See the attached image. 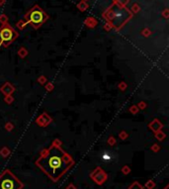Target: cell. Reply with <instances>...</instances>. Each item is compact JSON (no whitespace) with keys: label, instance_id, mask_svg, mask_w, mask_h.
Segmentation results:
<instances>
[{"label":"cell","instance_id":"obj_4","mask_svg":"<svg viewBox=\"0 0 169 189\" xmlns=\"http://www.w3.org/2000/svg\"><path fill=\"white\" fill-rule=\"evenodd\" d=\"M16 38L15 31L8 25H4L0 28V42L2 44H8Z\"/></svg>","mask_w":169,"mask_h":189},{"label":"cell","instance_id":"obj_3","mask_svg":"<svg viewBox=\"0 0 169 189\" xmlns=\"http://www.w3.org/2000/svg\"><path fill=\"white\" fill-rule=\"evenodd\" d=\"M27 19H28V22L32 23L33 25H40L45 21L46 19V14L44 13L43 10H41L40 8L38 6L34 7L33 9L28 13L27 15Z\"/></svg>","mask_w":169,"mask_h":189},{"label":"cell","instance_id":"obj_6","mask_svg":"<svg viewBox=\"0 0 169 189\" xmlns=\"http://www.w3.org/2000/svg\"><path fill=\"white\" fill-rule=\"evenodd\" d=\"M91 177H92L93 180L97 184H103L107 179V174L101 168H97L95 171L92 172Z\"/></svg>","mask_w":169,"mask_h":189},{"label":"cell","instance_id":"obj_5","mask_svg":"<svg viewBox=\"0 0 169 189\" xmlns=\"http://www.w3.org/2000/svg\"><path fill=\"white\" fill-rule=\"evenodd\" d=\"M129 17V14L125 9H119L116 10L115 12H113L111 19L115 23V25H121L123 22Z\"/></svg>","mask_w":169,"mask_h":189},{"label":"cell","instance_id":"obj_7","mask_svg":"<svg viewBox=\"0 0 169 189\" xmlns=\"http://www.w3.org/2000/svg\"><path fill=\"white\" fill-rule=\"evenodd\" d=\"M129 189H143V187H142V186H140V184H138L137 182H135L134 184H132Z\"/></svg>","mask_w":169,"mask_h":189},{"label":"cell","instance_id":"obj_10","mask_svg":"<svg viewBox=\"0 0 169 189\" xmlns=\"http://www.w3.org/2000/svg\"><path fill=\"white\" fill-rule=\"evenodd\" d=\"M67 189H75V187H74L73 185H69Z\"/></svg>","mask_w":169,"mask_h":189},{"label":"cell","instance_id":"obj_2","mask_svg":"<svg viewBox=\"0 0 169 189\" xmlns=\"http://www.w3.org/2000/svg\"><path fill=\"white\" fill-rule=\"evenodd\" d=\"M23 186V183L8 169L0 174V189H22Z\"/></svg>","mask_w":169,"mask_h":189},{"label":"cell","instance_id":"obj_1","mask_svg":"<svg viewBox=\"0 0 169 189\" xmlns=\"http://www.w3.org/2000/svg\"><path fill=\"white\" fill-rule=\"evenodd\" d=\"M73 163L72 157L60 148L57 141L46 149L36 162V165L54 182L59 181Z\"/></svg>","mask_w":169,"mask_h":189},{"label":"cell","instance_id":"obj_8","mask_svg":"<svg viewBox=\"0 0 169 189\" xmlns=\"http://www.w3.org/2000/svg\"><path fill=\"white\" fill-rule=\"evenodd\" d=\"M154 182H152V181H148V183L146 184V188H148V189H152L154 187Z\"/></svg>","mask_w":169,"mask_h":189},{"label":"cell","instance_id":"obj_9","mask_svg":"<svg viewBox=\"0 0 169 189\" xmlns=\"http://www.w3.org/2000/svg\"><path fill=\"white\" fill-rule=\"evenodd\" d=\"M124 172H125V173H128V172H129V168L128 167H125L124 168Z\"/></svg>","mask_w":169,"mask_h":189}]
</instances>
